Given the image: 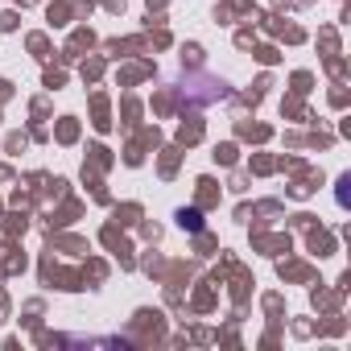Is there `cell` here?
<instances>
[{"instance_id":"obj_1","label":"cell","mask_w":351,"mask_h":351,"mask_svg":"<svg viewBox=\"0 0 351 351\" xmlns=\"http://www.w3.org/2000/svg\"><path fill=\"white\" fill-rule=\"evenodd\" d=\"M182 223H186L191 232H199V223H203V215H199V211H186V215H182Z\"/></svg>"}]
</instances>
